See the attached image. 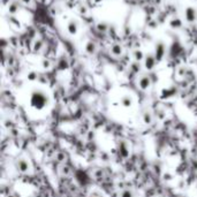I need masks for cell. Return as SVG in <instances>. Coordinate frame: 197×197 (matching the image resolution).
I'll return each mask as SVG.
<instances>
[{
  "instance_id": "1",
  "label": "cell",
  "mask_w": 197,
  "mask_h": 197,
  "mask_svg": "<svg viewBox=\"0 0 197 197\" xmlns=\"http://www.w3.org/2000/svg\"><path fill=\"white\" fill-rule=\"evenodd\" d=\"M47 103V97L42 91H35L31 96V104L37 109L44 107Z\"/></svg>"
},
{
  "instance_id": "2",
  "label": "cell",
  "mask_w": 197,
  "mask_h": 197,
  "mask_svg": "<svg viewBox=\"0 0 197 197\" xmlns=\"http://www.w3.org/2000/svg\"><path fill=\"white\" fill-rule=\"evenodd\" d=\"M165 52H166V46L162 42H158L156 44V47H155V57H156L157 61H160L162 60L164 55H165Z\"/></svg>"
},
{
  "instance_id": "3",
  "label": "cell",
  "mask_w": 197,
  "mask_h": 197,
  "mask_svg": "<svg viewBox=\"0 0 197 197\" xmlns=\"http://www.w3.org/2000/svg\"><path fill=\"white\" fill-rule=\"evenodd\" d=\"M185 21L189 23H194L197 20V11L194 7H187L185 11Z\"/></svg>"
},
{
  "instance_id": "4",
  "label": "cell",
  "mask_w": 197,
  "mask_h": 197,
  "mask_svg": "<svg viewBox=\"0 0 197 197\" xmlns=\"http://www.w3.org/2000/svg\"><path fill=\"white\" fill-rule=\"evenodd\" d=\"M156 62H157L156 57H155V55H152V54H148V55L145 57V59H144L145 68H146V69H149V70H151V69H153V68H155Z\"/></svg>"
},
{
  "instance_id": "5",
  "label": "cell",
  "mask_w": 197,
  "mask_h": 197,
  "mask_svg": "<svg viewBox=\"0 0 197 197\" xmlns=\"http://www.w3.org/2000/svg\"><path fill=\"white\" fill-rule=\"evenodd\" d=\"M77 29H78L77 21H75V20H72V21H69V22H68V24H67V31L69 32V35H76Z\"/></svg>"
},
{
  "instance_id": "6",
  "label": "cell",
  "mask_w": 197,
  "mask_h": 197,
  "mask_svg": "<svg viewBox=\"0 0 197 197\" xmlns=\"http://www.w3.org/2000/svg\"><path fill=\"white\" fill-rule=\"evenodd\" d=\"M18 11H20V5H18V2L13 1V2H11V4L8 5V13H9V14L14 15V14H16Z\"/></svg>"
},
{
  "instance_id": "7",
  "label": "cell",
  "mask_w": 197,
  "mask_h": 197,
  "mask_svg": "<svg viewBox=\"0 0 197 197\" xmlns=\"http://www.w3.org/2000/svg\"><path fill=\"white\" fill-rule=\"evenodd\" d=\"M139 87L142 88L143 90L148 89V88L150 87V78H149L148 76H143V77L139 80Z\"/></svg>"
},
{
  "instance_id": "8",
  "label": "cell",
  "mask_w": 197,
  "mask_h": 197,
  "mask_svg": "<svg viewBox=\"0 0 197 197\" xmlns=\"http://www.w3.org/2000/svg\"><path fill=\"white\" fill-rule=\"evenodd\" d=\"M85 51H87L89 54H92V53L96 52V44L93 42H88L87 45H85Z\"/></svg>"
},
{
  "instance_id": "9",
  "label": "cell",
  "mask_w": 197,
  "mask_h": 197,
  "mask_svg": "<svg viewBox=\"0 0 197 197\" xmlns=\"http://www.w3.org/2000/svg\"><path fill=\"white\" fill-rule=\"evenodd\" d=\"M169 25L172 27V28H181V25H182V22H181V20H180L179 18H174L171 20V22H169Z\"/></svg>"
},
{
  "instance_id": "10",
  "label": "cell",
  "mask_w": 197,
  "mask_h": 197,
  "mask_svg": "<svg viewBox=\"0 0 197 197\" xmlns=\"http://www.w3.org/2000/svg\"><path fill=\"white\" fill-rule=\"evenodd\" d=\"M111 51L112 53L114 54V55H120L122 53V47L120 44H113V46L111 48Z\"/></svg>"
},
{
  "instance_id": "11",
  "label": "cell",
  "mask_w": 197,
  "mask_h": 197,
  "mask_svg": "<svg viewBox=\"0 0 197 197\" xmlns=\"http://www.w3.org/2000/svg\"><path fill=\"white\" fill-rule=\"evenodd\" d=\"M134 57H135V59H136L137 61H141V60L143 59V52L139 51V50H136V51L134 52Z\"/></svg>"
},
{
  "instance_id": "12",
  "label": "cell",
  "mask_w": 197,
  "mask_h": 197,
  "mask_svg": "<svg viewBox=\"0 0 197 197\" xmlns=\"http://www.w3.org/2000/svg\"><path fill=\"white\" fill-rule=\"evenodd\" d=\"M97 29H98L99 31H102V32H104V31H106V30L109 29V27H107V24L103 22V23L97 24Z\"/></svg>"
},
{
  "instance_id": "13",
  "label": "cell",
  "mask_w": 197,
  "mask_h": 197,
  "mask_svg": "<svg viewBox=\"0 0 197 197\" xmlns=\"http://www.w3.org/2000/svg\"><path fill=\"white\" fill-rule=\"evenodd\" d=\"M42 46H43V42H42V41H37L35 43L34 50H35V51H39V50L42 48Z\"/></svg>"
},
{
  "instance_id": "14",
  "label": "cell",
  "mask_w": 197,
  "mask_h": 197,
  "mask_svg": "<svg viewBox=\"0 0 197 197\" xmlns=\"http://www.w3.org/2000/svg\"><path fill=\"white\" fill-rule=\"evenodd\" d=\"M122 104L125 105V106H129V105L132 104V99L129 98V97H123L122 98Z\"/></svg>"
},
{
  "instance_id": "15",
  "label": "cell",
  "mask_w": 197,
  "mask_h": 197,
  "mask_svg": "<svg viewBox=\"0 0 197 197\" xmlns=\"http://www.w3.org/2000/svg\"><path fill=\"white\" fill-rule=\"evenodd\" d=\"M21 1H22V2H24V4H30V1H31V0H21Z\"/></svg>"
},
{
  "instance_id": "16",
  "label": "cell",
  "mask_w": 197,
  "mask_h": 197,
  "mask_svg": "<svg viewBox=\"0 0 197 197\" xmlns=\"http://www.w3.org/2000/svg\"><path fill=\"white\" fill-rule=\"evenodd\" d=\"M102 1H104V0H95L96 4H99V2H102Z\"/></svg>"
}]
</instances>
